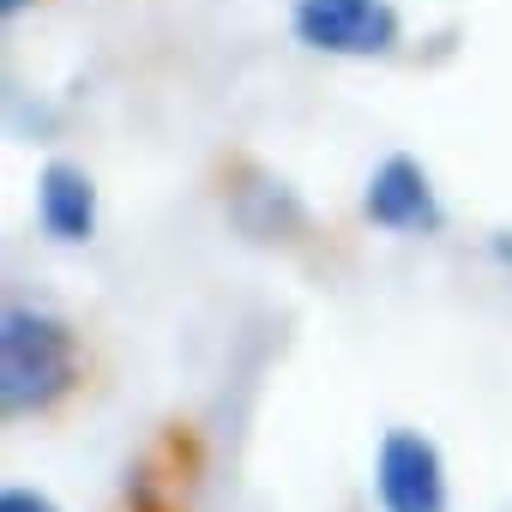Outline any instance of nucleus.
Masks as SVG:
<instances>
[{"instance_id": "f03ea898", "label": "nucleus", "mask_w": 512, "mask_h": 512, "mask_svg": "<svg viewBox=\"0 0 512 512\" xmlns=\"http://www.w3.org/2000/svg\"><path fill=\"white\" fill-rule=\"evenodd\" d=\"M290 31L302 49L332 61H386L404 43L392 0H290Z\"/></svg>"}, {"instance_id": "f257e3e1", "label": "nucleus", "mask_w": 512, "mask_h": 512, "mask_svg": "<svg viewBox=\"0 0 512 512\" xmlns=\"http://www.w3.org/2000/svg\"><path fill=\"white\" fill-rule=\"evenodd\" d=\"M79 386V332L61 314L13 302L0 314V404L7 416H43Z\"/></svg>"}, {"instance_id": "20e7f679", "label": "nucleus", "mask_w": 512, "mask_h": 512, "mask_svg": "<svg viewBox=\"0 0 512 512\" xmlns=\"http://www.w3.org/2000/svg\"><path fill=\"white\" fill-rule=\"evenodd\" d=\"M362 217L374 229H392V235H434L446 223V211L434 199V181L410 151H392V157L374 163V175L362 187Z\"/></svg>"}, {"instance_id": "0eeeda50", "label": "nucleus", "mask_w": 512, "mask_h": 512, "mask_svg": "<svg viewBox=\"0 0 512 512\" xmlns=\"http://www.w3.org/2000/svg\"><path fill=\"white\" fill-rule=\"evenodd\" d=\"M25 7H31V0H0V13H7V19H13V13H25Z\"/></svg>"}, {"instance_id": "7ed1b4c3", "label": "nucleus", "mask_w": 512, "mask_h": 512, "mask_svg": "<svg viewBox=\"0 0 512 512\" xmlns=\"http://www.w3.org/2000/svg\"><path fill=\"white\" fill-rule=\"evenodd\" d=\"M374 500L380 512H446V458L422 428H386L374 446Z\"/></svg>"}, {"instance_id": "423d86ee", "label": "nucleus", "mask_w": 512, "mask_h": 512, "mask_svg": "<svg viewBox=\"0 0 512 512\" xmlns=\"http://www.w3.org/2000/svg\"><path fill=\"white\" fill-rule=\"evenodd\" d=\"M0 512H61L43 488H25V482H13L7 494H0Z\"/></svg>"}, {"instance_id": "39448f33", "label": "nucleus", "mask_w": 512, "mask_h": 512, "mask_svg": "<svg viewBox=\"0 0 512 512\" xmlns=\"http://www.w3.org/2000/svg\"><path fill=\"white\" fill-rule=\"evenodd\" d=\"M37 223L55 247H85L97 235V181L73 157H49L37 169Z\"/></svg>"}]
</instances>
